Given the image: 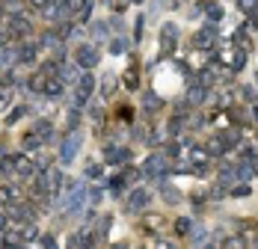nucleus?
<instances>
[{
    "label": "nucleus",
    "mask_w": 258,
    "mask_h": 249,
    "mask_svg": "<svg viewBox=\"0 0 258 249\" xmlns=\"http://www.w3.org/2000/svg\"><path fill=\"white\" fill-rule=\"evenodd\" d=\"M80 146H83V134H80V131H72V134L62 140V146H59V160H62V163H72V160L78 157Z\"/></svg>",
    "instance_id": "nucleus-3"
},
{
    "label": "nucleus",
    "mask_w": 258,
    "mask_h": 249,
    "mask_svg": "<svg viewBox=\"0 0 258 249\" xmlns=\"http://www.w3.org/2000/svg\"><path fill=\"white\" fill-rule=\"evenodd\" d=\"M160 107H163L160 95H157V92H152V89H146V92H143V110H146V113H157Z\"/></svg>",
    "instance_id": "nucleus-13"
},
{
    "label": "nucleus",
    "mask_w": 258,
    "mask_h": 249,
    "mask_svg": "<svg viewBox=\"0 0 258 249\" xmlns=\"http://www.w3.org/2000/svg\"><path fill=\"white\" fill-rule=\"evenodd\" d=\"M36 53H39V48H36L33 42H27V45H21V48L15 50V63H21V66H33V63H36Z\"/></svg>",
    "instance_id": "nucleus-9"
},
{
    "label": "nucleus",
    "mask_w": 258,
    "mask_h": 249,
    "mask_svg": "<svg viewBox=\"0 0 258 249\" xmlns=\"http://www.w3.org/2000/svg\"><path fill=\"white\" fill-rule=\"evenodd\" d=\"M193 220H190V217H181L178 223H175V231H178V234H190V228H193Z\"/></svg>",
    "instance_id": "nucleus-25"
},
{
    "label": "nucleus",
    "mask_w": 258,
    "mask_h": 249,
    "mask_svg": "<svg viewBox=\"0 0 258 249\" xmlns=\"http://www.w3.org/2000/svg\"><path fill=\"white\" fill-rule=\"evenodd\" d=\"M6 228H9V217H6V214H3V211H0V234H3V231H6Z\"/></svg>",
    "instance_id": "nucleus-39"
},
{
    "label": "nucleus",
    "mask_w": 258,
    "mask_h": 249,
    "mask_svg": "<svg viewBox=\"0 0 258 249\" xmlns=\"http://www.w3.org/2000/svg\"><path fill=\"white\" fill-rule=\"evenodd\" d=\"M166 172H169V157H166V154H152V157L143 163V175H146V178L166 181Z\"/></svg>",
    "instance_id": "nucleus-2"
},
{
    "label": "nucleus",
    "mask_w": 258,
    "mask_h": 249,
    "mask_svg": "<svg viewBox=\"0 0 258 249\" xmlns=\"http://www.w3.org/2000/svg\"><path fill=\"white\" fill-rule=\"evenodd\" d=\"M181 125H184V119H181V116H175V119L169 122V134H172V137H175V134H181Z\"/></svg>",
    "instance_id": "nucleus-32"
},
{
    "label": "nucleus",
    "mask_w": 258,
    "mask_h": 249,
    "mask_svg": "<svg viewBox=\"0 0 258 249\" xmlns=\"http://www.w3.org/2000/svg\"><path fill=\"white\" fill-rule=\"evenodd\" d=\"M48 98H59L62 95V80L59 77H51V80H45V89H42Z\"/></svg>",
    "instance_id": "nucleus-15"
},
{
    "label": "nucleus",
    "mask_w": 258,
    "mask_h": 249,
    "mask_svg": "<svg viewBox=\"0 0 258 249\" xmlns=\"http://www.w3.org/2000/svg\"><path fill=\"white\" fill-rule=\"evenodd\" d=\"M42 143H45V140H42L36 131H30V134H24V137H21V146H24V151H36Z\"/></svg>",
    "instance_id": "nucleus-16"
},
{
    "label": "nucleus",
    "mask_w": 258,
    "mask_h": 249,
    "mask_svg": "<svg viewBox=\"0 0 258 249\" xmlns=\"http://www.w3.org/2000/svg\"><path fill=\"white\" fill-rule=\"evenodd\" d=\"M205 237H208L205 228H199V225H193V228H190V243H202Z\"/></svg>",
    "instance_id": "nucleus-29"
},
{
    "label": "nucleus",
    "mask_w": 258,
    "mask_h": 249,
    "mask_svg": "<svg viewBox=\"0 0 258 249\" xmlns=\"http://www.w3.org/2000/svg\"><path fill=\"white\" fill-rule=\"evenodd\" d=\"M6 21H9V33H12V36H30V33H33V30H30V21H27L21 12H9Z\"/></svg>",
    "instance_id": "nucleus-5"
},
{
    "label": "nucleus",
    "mask_w": 258,
    "mask_h": 249,
    "mask_svg": "<svg viewBox=\"0 0 258 249\" xmlns=\"http://www.w3.org/2000/svg\"><path fill=\"white\" fill-rule=\"evenodd\" d=\"M107 33H110V24H107V21H95V24H92V36H95L98 42L107 39Z\"/></svg>",
    "instance_id": "nucleus-22"
},
{
    "label": "nucleus",
    "mask_w": 258,
    "mask_h": 249,
    "mask_svg": "<svg viewBox=\"0 0 258 249\" xmlns=\"http://www.w3.org/2000/svg\"><path fill=\"white\" fill-rule=\"evenodd\" d=\"M0 211H3V205H0Z\"/></svg>",
    "instance_id": "nucleus-47"
},
{
    "label": "nucleus",
    "mask_w": 258,
    "mask_h": 249,
    "mask_svg": "<svg viewBox=\"0 0 258 249\" xmlns=\"http://www.w3.org/2000/svg\"><path fill=\"white\" fill-rule=\"evenodd\" d=\"M128 157H131V151L128 149H119V146H110L107 154H104V160H107V163H113V166H116V163H128Z\"/></svg>",
    "instance_id": "nucleus-12"
},
{
    "label": "nucleus",
    "mask_w": 258,
    "mask_h": 249,
    "mask_svg": "<svg viewBox=\"0 0 258 249\" xmlns=\"http://www.w3.org/2000/svg\"><path fill=\"white\" fill-rule=\"evenodd\" d=\"M175 45H178V27L175 24H163V30H160V48L166 50V53H172Z\"/></svg>",
    "instance_id": "nucleus-6"
},
{
    "label": "nucleus",
    "mask_w": 258,
    "mask_h": 249,
    "mask_svg": "<svg viewBox=\"0 0 258 249\" xmlns=\"http://www.w3.org/2000/svg\"><path fill=\"white\" fill-rule=\"evenodd\" d=\"M12 163H15V175H18V178H33V175H39V166H36L33 160L21 157V154H12Z\"/></svg>",
    "instance_id": "nucleus-7"
},
{
    "label": "nucleus",
    "mask_w": 258,
    "mask_h": 249,
    "mask_svg": "<svg viewBox=\"0 0 258 249\" xmlns=\"http://www.w3.org/2000/svg\"><path fill=\"white\" fill-rule=\"evenodd\" d=\"M232 196H249V187H246V184H234Z\"/></svg>",
    "instance_id": "nucleus-35"
},
{
    "label": "nucleus",
    "mask_w": 258,
    "mask_h": 249,
    "mask_svg": "<svg viewBox=\"0 0 258 249\" xmlns=\"http://www.w3.org/2000/svg\"><path fill=\"white\" fill-rule=\"evenodd\" d=\"M208 149L214 151V154H226V151H229V143H226V137H223V134H217V137L211 140V146H208Z\"/></svg>",
    "instance_id": "nucleus-19"
},
{
    "label": "nucleus",
    "mask_w": 258,
    "mask_h": 249,
    "mask_svg": "<svg viewBox=\"0 0 258 249\" xmlns=\"http://www.w3.org/2000/svg\"><path fill=\"white\" fill-rule=\"evenodd\" d=\"M149 199H152V196H149L146 190H134V193H131L128 208L134 211V214H137V211H146V208H149Z\"/></svg>",
    "instance_id": "nucleus-11"
},
{
    "label": "nucleus",
    "mask_w": 258,
    "mask_h": 249,
    "mask_svg": "<svg viewBox=\"0 0 258 249\" xmlns=\"http://www.w3.org/2000/svg\"><path fill=\"white\" fill-rule=\"evenodd\" d=\"M75 56H78L80 69H92V66H98V48H95V45H80Z\"/></svg>",
    "instance_id": "nucleus-4"
},
{
    "label": "nucleus",
    "mask_w": 258,
    "mask_h": 249,
    "mask_svg": "<svg viewBox=\"0 0 258 249\" xmlns=\"http://www.w3.org/2000/svg\"><path fill=\"white\" fill-rule=\"evenodd\" d=\"M125 178H128V184H134V181H137V178H140V172H137V169H134V166H131V169H125Z\"/></svg>",
    "instance_id": "nucleus-37"
},
{
    "label": "nucleus",
    "mask_w": 258,
    "mask_h": 249,
    "mask_svg": "<svg viewBox=\"0 0 258 249\" xmlns=\"http://www.w3.org/2000/svg\"><path fill=\"white\" fill-rule=\"evenodd\" d=\"M193 45H196V48H214V45H217V27H205V30H199L196 39H193Z\"/></svg>",
    "instance_id": "nucleus-8"
},
{
    "label": "nucleus",
    "mask_w": 258,
    "mask_h": 249,
    "mask_svg": "<svg viewBox=\"0 0 258 249\" xmlns=\"http://www.w3.org/2000/svg\"><path fill=\"white\" fill-rule=\"evenodd\" d=\"M131 3H143V0H131Z\"/></svg>",
    "instance_id": "nucleus-45"
},
{
    "label": "nucleus",
    "mask_w": 258,
    "mask_h": 249,
    "mask_svg": "<svg viewBox=\"0 0 258 249\" xmlns=\"http://www.w3.org/2000/svg\"><path fill=\"white\" fill-rule=\"evenodd\" d=\"M53 3H62V0H53Z\"/></svg>",
    "instance_id": "nucleus-46"
},
{
    "label": "nucleus",
    "mask_w": 258,
    "mask_h": 249,
    "mask_svg": "<svg viewBox=\"0 0 258 249\" xmlns=\"http://www.w3.org/2000/svg\"><path fill=\"white\" fill-rule=\"evenodd\" d=\"M113 92H116V75H104V80H101V95H104V98H113Z\"/></svg>",
    "instance_id": "nucleus-18"
},
{
    "label": "nucleus",
    "mask_w": 258,
    "mask_h": 249,
    "mask_svg": "<svg viewBox=\"0 0 258 249\" xmlns=\"http://www.w3.org/2000/svg\"><path fill=\"white\" fill-rule=\"evenodd\" d=\"M62 3H66V6H69L72 12H80V9L86 6V0H62Z\"/></svg>",
    "instance_id": "nucleus-31"
},
{
    "label": "nucleus",
    "mask_w": 258,
    "mask_h": 249,
    "mask_svg": "<svg viewBox=\"0 0 258 249\" xmlns=\"http://www.w3.org/2000/svg\"><path fill=\"white\" fill-rule=\"evenodd\" d=\"M95 92V77L92 75H80V80L75 83V92H72V104L75 110H83L89 104V95Z\"/></svg>",
    "instance_id": "nucleus-1"
},
{
    "label": "nucleus",
    "mask_w": 258,
    "mask_h": 249,
    "mask_svg": "<svg viewBox=\"0 0 258 249\" xmlns=\"http://www.w3.org/2000/svg\"><path fill=\"white\" fill-rule=\"evenodd\" d=\"M252 113H255V119H258V104H255V110H252Z\"/></svg>",
    "instance_id": "nucleus-43"
},
{
    "label": "nucleus",
    "mask_w": 258,
    "mask_h": 249,
    "mask_svg": "<svg viewBox=\"0 0 258 249\" xmlns=\"http://www.w3.org/2000/svg\"><path fill=\"white\" fill-rule=\"evenodd\" d=\"M243 66H246V50H243V48H240V50L234 48V53H232V69H234V72H240Z\"/></svg>",
    "instance_id": "nucleus-21"
},
{
    "label": "nucleus",
    "mask_w": 258,
    "mask_h": 249,
    "mask_svg": "<svg viewBox=\"0 0 258 249\" xmlns=\"http://www.w3.org/2000/svg\"><path fill=\"white\" fill-rule=\"evenodd\" d=\"M0 202H18V187H0Z\"/></svg>",
    "instance_id": "nucleus-24"
},
{
    "label": "nucleus",
    "mask_w": 258,
    "mask_h": 249,
    "mask_svg": "<svg viewBox=\"0 0 258 249\" xmlns=\"http://www.w3.org/2000/svg\"><path fill=\"white\" fill-rule=\"evenodd\" d=\"M205 98H208V89H205V86H199V83H196L193 89H187V101H190L193 107H202V104H205Z\"/></svg>",
    "instance_id": "nucleus-14"
},
{
    "label": "nucleus",
    "mask_w": 258,
    "mask_h": 249,
    "mask_svg": "<svg viewBox=\"0 0 258 249\" xmlns=\"http://www.w3.org/2000/svg\"><path fill=\"white\" fill-rule=\"evenodd\" d=\"M24 113H27V104H21V107H18V110H15V113H12V116L6 119V122H9V125H12V122H18V119H21Z\"/></svg>",
    "instance_id": "nucleus-33"
},
{
    "label": "nucleus",
    "mask_w": 258,
    "mask_h": 249,
    "mask_svg": "<svg viewBox=\"0 0 258 249\" xmlns=\"http://www.w3.org/2000/svg\"><path fill=\"white\" fill-rule=\"evenodd\" d=\"M59 80H62V83H72V86H75V83H78L80 80V69L78 66H75V63H72V66H69V63H62V66H59Z\"/></svg>",
    "instance_id": "nucleus-10"
},
{
    "label": "nucleus",
    "mask_w": 258,
    "mask_h": 249,
    "mask_svg": "<svg viewBox=\"0 0 258 249\" xmlns=\"http://www.w3.org/2000/svg\"><path fill=\"white\" fill-rule=\"evenodd\" d=\"M163 187H160V193H163V199L169 202V205H181V193L172 187V184H166V181H160Z\"/></svg>",
    "instance_id": "nucleus-17"
},
{
    "label": "nucleus",
    "mask_w": 258,
    "mask_h": 249,
    "mask_svg": "<svg viewBox=\"0 0 258 249\" xmlns=\"http://www.w3.org/2000/svg\"><path fill=\"white\" fill-rule=\"evenodd\" d=\"M237 6H240V9H243V12H249V9H252V6H255V0H237Z\"/></svg>",
    "instance_id": "nucleus-38"
},
{
    "label": "nucleus",
    "mask_w": 258,
    "mask_h": 249,
    "mask_svg": "<svg viewBox=\"0 0 258 249\" xmlns=\"http://www.w3.org/2000/svg\"><path fill=\"white\" fill-rule=\"evenodd\" d=\"M110 50H113L116 56H119V53H125V50H128V39H122V36H119V39H113V42H110Z\"/></svg>",
    "instance_id": "nucleus-27"
},
{
    "label": "nucleus",
    "mask_w": 258,
    "mask_h": 249,
    "mask_svg": "<svg viewBox=\"0 0 258 249\" xmlns=\"http://www.w3.org/2000/svg\"><path fill=\"white\" fill-rule=\"evenodd\" d=\"M30 3H33V6H36V9H45V6H48V3H51V0H30Z\"/></svg>",
    "instance_id": "nucleus-41"
},
{
    "label": "nucleus",
    "mask_w": 258,
    "mask_h": 249,
    "mask_svg": "<svg viewBox=\"0 0 258 249\" xmlns=\"http://www.w3.org/2000/svg\"><path fill=\"white\" fill-rule=\"evenodd\" d=\"M125 184H128V178H125V175H113V181H110V187H113V193H116V196L125 190Z\"/></svg>",
    "instance_id": "nucleus-26"
},
{
    "label": "nucleus",
    "mask_w": 258,
    "mask_h": 249,
    "mask_svg": "<svg viewBox=\"0 0 258 249\" xmlns=\"http://www.w3.org/2000/svg\"><path fill=\"white\" fill-rule=\"evenodd\" d=\"M98 175H101V166L98 163H89L86 166V178H98Z\"/></svg>",
    "instance_id": "nucleus-34"
},
{
    "label": "nucleus",
    "mask_w": 258,
    "mask_h": 249,
    "mask_svg": "<svg viewBox=\"0 0 258 249\" xmlns=\"http://www.w3.org/2000/svg\"><path fill=\"white\" fill-rule=\"evenodd\" d=\"M217 83V75H214V69H205L202 75H199V86H205V89H211Z\"/></svg>",
    "instance_id": "nucleus-23"
},
{
    "label": "nucleus",
    "mask_w": 258,
    "mask_h": 249,
    "mask_svg": "<svg viewBox=\"0 0 258 249\" xmlns=\"http://www.w3.org/2000/svg\"><path fill=\"white\" fill-rule=\"evenodd\" d=\"M249 18H252V21H258V0H255V6L249 9Z\"/></svg>",
    "instance_id": "nucleus-42"
},
{
    "label": "nucleus",
    "mask_w": 258,
    "mask_h": 249,
    "mask_svg": "<svg viewBox=\"0 0 258 249\" xmlns=\"http://www.w3.org/2000/svg\"><path fill=\"white\" fill-rule=\"evenodd\" d=\"M42 246H56V237H53V234H45V237H42Z\"/></svg>",
    "instance_id": "nucleus-40"
},
{
    "label": "nucleus",
    "mask_w": 258,
    "mask_h": 249,
    "mask_svg": "<svg viewBox=\"0 0 258 249\" xmlns=\"http://www.w3.org/2000/svg\"><path fill=\"white\" fill-rule=\"evenodd\" d=\"M36 234H39V231H36V225L27 223V228H21V234H18V237H21V243H27V240H36Z\"/></svg>",
    "instance_id": "nucleus-28"
},
{
    "label": "nucleus",
    "mask_w": 258,
    "mask_h": 249,
    "mask_svg": "<svg viewBox=\"0 0 258 249\" xmlns=\"http://www.w3.org/2000/svg\"><path fill=\"white\" fill-rule=\"evenodd\" d=\"M3 12H6V9H3V6H0V18H3Z\"/></svg>",
    "instance_id": "nucleus-44"
},
{
    "label": "nucleus",
    "mask_w": 258,
    "mask_h": 249,
    "mask_svg": "<svg viewBox=\"0 0 258 249\" xmlns=\"http://www.w3.org/2000/svg\"><path fill=\"white\" fill-rule=\"evenodd\" d=\"M125 86H128V89H137V86H140V83H137V69H131L128 75H125Z\"/></svg>",
    "instance_id": "nucleus-30"
},
{
    "label": "nucleus",
    "mask_w": 258,
    "mask_h": 249,
    "mask_svg": "<svg viewBox=\"0 0 258 249\" xmlns=\"http://www.w3.org/2000/svg\"><path fill=\"white\" fill-rule=\"evenodd\" d=\"M205 15H208V21H214V24H217V21L223 18V6H220V3H208Z\"/></svg>",
    "instance_id": "nucleus-20"
},
{
    "label": "nucleus",
    "mask_w": 258,
    "mask_h": 249,
    "mask_svg": "<svg viewBox=\"0 0 258 249\" xmlns=\"http://www.w3.org/2000/svg\"><path fill=\"white\" fill-rule=\"evenodd\" d=\"M143 27H146V21H143V18H137V27H134V33H137V36H134V39H143Z\"/></svg>",
    "instance_id": "nucleus-36"
}]
</instances>
